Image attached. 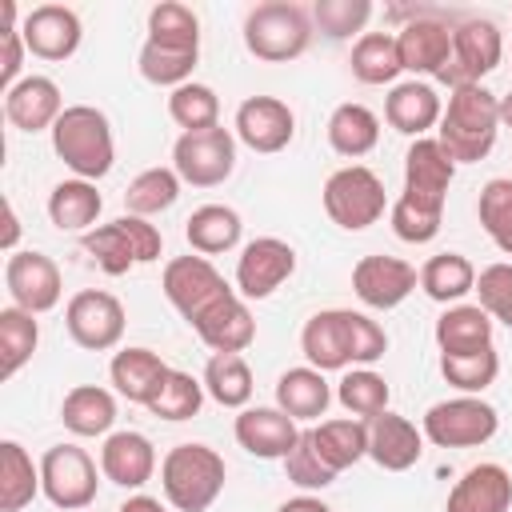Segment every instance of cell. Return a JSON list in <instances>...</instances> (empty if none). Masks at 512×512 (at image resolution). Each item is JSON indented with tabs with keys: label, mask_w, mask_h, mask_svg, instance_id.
Here are the masks:
<instances>
[{
	"label": "cell",
	"mask_w": 512,
	"mask_h": 512,
	"mask_svg": "<svg viewBox=\"0 0 512 512\" xmlns=\"http://www.w3.org/2000/svg\"><path fill=\"white\" fill-rule=\"evenodd\" d=\"M500 132V100L484 84L452 88L448 108L440 116V144L456 164H476L492 152Z\"/></svg>",
	"instance_id": "cell-1"
},
{
	"label": "cell",
	"mask_w": 512,
	"mask_h": 512,
	"mask_svg": "<svg viewBox=\"0 0 512 512\" xmlns=\"http://www.w3.org/2000/svg\"><path fill=\"white\" fill-rule=\"evenodd\" d=\"M52 148L76 172V180H92V184L100 176H108L112 160H116L112 124L92 104H68L60 112V120L52 124Z\"/></svg>",
	"instance_id": "cell-2"
},
{
	"label": "cell",
	"mask_w": 512,
	"mask_h": 512,
	"mask_svg": "<svg viewBox=\"0 0 512 512\" xmlns=\"http://www.w3.org/2000/svg\"><path fill=\"white\" fill-rule=\"evenodd\" d=\"M224 456L208 444H176L160 460V488L176 512H208L224 492Z\"/></svg>",
	"instance_id": "cell-3"
},
{
	"label": "cell",
	"mask_w": 512,
	"mask_h": 512,
	"mask_svg": "<svg viewBox=\"0 0 512 512\" xmlns=\"http://www.w3.org/2000/svg\"><path fill=\"white\" fill-rule=\"evenodd\" d=\"M312 44V16L292 0L256 4L244 16V48L264 64H288Z\"/></svg>",
	"instance_id": "cell-4"
},
{
	"label": "cell",
	"mask_w": 512,
	"mask_h": 512,
	"mask_svg": "<svg viewBox=\"0 0 512 512\" xmlns=\"http://www.w3.org/2000/svg\"><path fill=\"white\" fill-rule=\"evenodd\" d=\"M388 208L384 180L364 164H344L324 180V212L344 232H364Z\"/></svg>",
	"instance_id": "cell-5"
},
{
	"label": "cell",
	"mask_w": 512,
	"mask_h": 512,
	"mask_svg": "<svg viewBox=\"0 0 512 512\" xmlns=\"http://www.w3.org/2000/svg\"><path fill=\"white\" fill-rule=\"evenodd\" d=\"M164 248V236L156 224H148L144 216H120L112 224H100L92 232H84V252L108 272V276H124L132 264H148L156 260Z\"/></svg>",
	"instance_id": "cell-6"
},
{
	"label": "cell",
	"mask_w": 512,
	"mask_h": 512,
	"mask_svg": "<svg viewBox=\"0 0 512 512\" xmlns=\"http://www.w3.org/2000/svg\"><path fill=\"white\" fill-rule=\"evenodd\" d=\"M500 428V416L480 396H452L424 412V436L436 448H476L488 444Z\"/></svg>",
	"instance_id": "cell-7"
},
{
	"label": "cell",
	"mask_w": 512,
	"mask_h": 512,
	"mask_svg": "<svg viewBox=\"0 0 512 512\" xmlns=\"http://www.w3.org/2000/svg\"><path fill=\"white\" fill-rule=\"evenodd\" d=\"M500 56H504V36L492 20H484V16L460 20V24H452V56L436 80L448 88L480 84L500 64Z\"/></svg>",
	"instance_id": "cell-8"
},
{
	"label": "cell",
	"mask_w": 512,
	"mask_h": 512,
	"mask_svg": "<svg viewBox=\"0 0 512 512\" xmlns=\"http://www.w3.org/2000/svg\"><path fill=\"white\" fill-rule=\"evenodd\" d=\"M168 304L188 320L196 324L208 308H216L224 296H232L236 288L212 268L208 256H176L164 264V280H160Z\"/></svg>",
	"instance_id": "cell-9"
},
{
	"label": "cell",
	"mask_w": 512,
	"mask_h": 512,
	"mask_svg": "<svg viewBox=\"0 0 512 512\" xmlns=\"http://www.w3.org/2000/svg\"><path fill=\"white\" fill-rule=\"evenodd\" d=\"M172 168L192 188H216L236 168V136L220 124L208 132H184L172 144Z\"/></svg>",
	"instance_id": "cell-10"
},
{
	"label": "cell",
	"mask_w": 512,
	"mask_h": 512,
	"mask_svg": "<svg viewBox=\"0 0 512 512\" xmlns=\"http://www.w3.org/2000/svg\"><path fill=\"white\" fill-rule=\"evenodd\" d=\"M452 176H456V160L444 152V144L420 136V140H412V148L404 156V192H400V200L420 208V212L444 216Z\"/></svg>",
	"instance_id": "cell-11"
},
{
	"label": "cell",
	"mask_w": 512,
	"mask_h": 512,
	"mask_svg": "<svg viewBox=\"0 0 512 512\" xmlns=\"http://www.w3.org/2000/svg\"><path fill=\"white\" fill-rule=\"evenodd\" d=\"M40 484L56 508L80 512L96 500V460L76 444H52L40 456Z\"/></svg>",
	"instance_id": "cell-12"
},
{
	"label": "cell",
	"mask_w": 512,
	"mask_h": 512,
	"mask_svg": "<svg viewBox=\"0 0 512 512\" xmlns=\"http://www.w3.org/2000/svg\"><path fill=\"white\" fill-rule=\"evenodd\" d=\"M64 328L68 336L88 348V352H108L120 344L124 336V304L112 296V292H100V288H84L68 300L64 308Z\"/></svg>",
	"instance_id": "cell-13"
},
{
	"label": "cell",
	"mask_w": 512,
	"mask_h": 512,
	"mask_svg": "<svg viewBox=\"0 0 512 512\" xmlns=\"http://www.w3.org/2000/svg\"><path fill=\"white\" fill-rule=\"evenodd\" d=\"M296 272V248L280 236H256L240 248L236 260V292L244 300H264L272 296L288 276Z\"/></svg>",
	"instance_id": "cell-14"
},
{
	"label": "cell",
	"mask_w": 512,
	"mask_h": 512,
	"mask_svg": "<svg viewBox=\"0 0 512 512\" xmlns=\"http://www.w3.org/2000/svg\"><path fill=\"white\" fill-rule=\"evenodd\" d=\"M4 284H8V296L16 308L40 316V312H52L60 304V292H64V280H60V268L52 256L28 248V252H12L8 264H4Z\"/></svg>",
	"instance_id": "cell-15"
},
{
	"label": "cell",
	"mask_w": 512,
	"mask_h": 512,
	"mask_svg": "<svg viewBox=\"0 0 512 512\" xmlns=\"http://www.w3.org/2000/svg\"><path fill=\"white\" fill-rule=\"evenodd\" d=\"M296 136V116L284 100L276 96H248L240 108H236V140L248 144L252 152H280L288 148Z\"/></svg>",
	"instance_id": "cell-16"
},
{
	"label": "cell",
	"mask_w": 512,
	"mask_h": 512,
	"mask_svg": "<svg viewBox=\"0 0 512 512\" xmlns=\"http://www.w3.org/2000/svg\"><path fill=\"white\" fill-rule=\"evenodd\" d=\"M416 280H420L416 268L408 260H400V256H364L352 268V292L368 308H380V312L404 304L408 292L416 288Z\"/></svg>",
	"instance_id": "cell-17"
},
{
	"label": "cell",
	"mask_w": 512,
	"mask_h": 512,
	"mask_svg": "<svg viewBox=\"0 0 512 512\" xmlns=\"http://www.w3.org/2000/svg\"><path fill=\"white\" fill-rule=\"evenodd\" d=\"M20 36L28 44L32 56L40 60H68L80 48V16L64 4H36L24 20H20Z\"/></svg>",
	"instance_id": "cell-18"
},
{
	"label": "cell",
	"mask_w": 512,
	"mask_h": 512,
	"mask_svg": "<svg viewBox=\"0 0 512 512\" xmlns=\"http://www.w3.org/2000/svg\"><path fill=\"white\" fill-rule=\"evenodd\" d=\"M396 48H400L404 72L440 76L444 64H448V56H452V24L416 12V16L396 32Z\"/></svg>",
	"instance_id": "cell-19"
},
{
	"label": "cell",
	"mask_w": 512,
	"mask_h": 512,
	"mask_svg": "<svg viewBox=\"0 0 512 512\" xmlns=\"http://www.w3.org/2000/svg\"><path fill=\"white\" fill-rule=\"evenodd\" d=\"M300 440V428L280 408H240L236 444L256 460H284Z\"/></svg>",
	"instance_id": "cell-20"
},
{
	"label": "cell",
	"mask_w": 512,
	"mask_h": 512,
	"mask_svg": "<svg viewBox=\"0 0 512 512\" xmlns=\"http://www.w3.org/2000/svg\"><path fill=\"white\" fill-rule=\"evenodd\" d=\"M300 352L320 372H340L352 364V328L348 308H324L316 312L300 332Z\"/></svg>",
	"instance_id": "cell-21"
},
{
	"label": "cell",
	"mask_w": 512,
	"mask_h": 512,
	"mask_svg": "<svg viewBox=\"0 0 512 512\" xmlns=\"http://www.w3.org/2000/svg\"><path fill=\"white\" fill-rule=\"evenodd\" d=\"M100 472L104 480L120 484V488H144L156 472V448L144 432H108L104 448H100Z\"/></svg>",
	"instance_id": "cell-22"
},
{
	"label": "cell",
	"mask_w": 512,
	"mask_h": 512,
	"mask_svg": "<svg viewBox=\"0 0 512 512\" xmlns=\"http://www.w3.org/2000/svg\"><path fill=\"white\" fill-rule=\"evenodd\" d=\"M512 508V476L504 464H472L448 492L444 512H508Z\"/></svg>",
	"instance_id": "cell-23"
},
{
	"label": "cell",
	"mask_w": 512,
	"mask_h": 512,
	"mask_svg": "<svg viewBox=\"0 0 512 512\" xmlns=\"http://www.w3.org/2000/svg\"><path fill=\"white\" fill-rule=\"evenodd\" d=\"M60 112H64V96L48 76H24L16 88L4 92V116L20 132H44V128L52 132Z\"/></svg>",
	"instance_id": "cell-24"
},
{
	"label": "cell",
	"mask_w": 512,
	"mask_h": 512,
	"mask_svg": "<svg viewBox=\"0 0 512 512\" xmlns=\"http://www.w3.org/2000/svg\"><path fill=\"white\" fill-rule=\"evenodd\" d=\"M368 456L384 472H404L424 456V432L408 416L380 412L376 420H368Z\"/></svg>",
	"instance_id": "cell-25"
},
{
	"label": "cell",
	"mask_w": 512,
	"mask_h": 512,
	"mask_svg": "<svg viewBox=\"0 0 512 512\" xmlns=\"http://www.w3.org/2000/svg\"><path fill=\"white\" fill-rule=\"evenodd\" d=\"M192 332H196L212 352H244V348L256 340V320H252L244 296L232 292V296H224L216 308H208V312L192 324Z\"/></svg>",
	"instance_id": "cell-26"
},
{
	"label": "cell",
	"mask_w": 512,
	"mask_h": 512,
	"mask_svg": "<svg viewBox=\"0 0 512 512\" xmlns=\"http://www.w3.org/2000/svg\"><path fill=\"white\" fill-rule=\"evenodd\" d=\"M168 364L152 352V348H120L116 356H112V364H108V376H112V384H116V392L128 400V404H152L156 400V392H160V384L168 380Z\"/></svg>",
	"instance_id": "cell-27"
},
{
	"label": "cell",
	"mask_w": 512,
	"mask_h": 512,
	"mask_svg": "<svg viewBox=\"0 0 512 512\" xmlns=\"http://www.w3.org/2000/svg\"><path fill=\"white\" fill-rule=\"evenodd\" d=\"M440 116H444L440 96H436V88L424 84V80H404V84H396V88L388 92V100H384V120H388L396 132L416 136V140H420Z\"/></svg>",
	"instance_id": "cell-28"
},
{
	"label": "cell",
	"mask_w": 512,
	"mask_h": 512,
	"mask_svg": "<svg viewBox=\"0 0 512 512\" xmlns=\"http://www.w3.org/2000/svg\"><path fill=\"white\" fill-rule=\"evenodd\" d=\"M436 348L440 356H464L492 348V316L480 304H452L436 320Z\"/></svg>",
	"instance_id": "cell-29"
},
{
	"label": "cell",
	"mask_w": 512,
	"mask_h": 512,
	"mask_svg": "<svg viewBox=\"0 0 512 512\" xmlns=\"http://www.w3.org/2000/svg\"><path fill=\"white\" fill-rule=\"evenodd\" d=\"M332 404V388L320 368H288L276 380V408L292 420H320Z\"/></svg>",
	"instance_id": "cell-30"
},
{
	"label": "cell",
	"mask_w": 512,
	"mask_h": 512,
	"mask_svg": "<svg viewBox=\"0 0 512 512\" xmlns=\"http://www.w3.org/2000/svg\"><path fill=\"white\" fill-rule=\"evenodd\" d=\"M240 212L228 208V204H200L188 220H184V236L192 244L196 256H220V252H232L240 244Z\"/></svg>",
	"instance_id": "cell-31"
},
{
	"label": "cell",
	"mask_w": 512,
	"mask_h": 512,
	"mask_svg": "<svg viewBox=\"0 0 512 512\" xmlns=\"http://www.w3.org/2000/svg\"><path fill=\"white\" fill-rule=\"evenodd\" d=\"M60 420L72 436H104L116 424V396L100 384H76L60 404Z\"/></svg>",
	"instance_id": "cell-32"
},
{
	"label": "cell",
	"mask_w": 512,
	"mask_h": 512,
	"mask_svg": "<svg viewBox=\"0 0 512 512\" xmlns=\"http://www.w3.org/2000/svg\"><path fill=\"white\" fill-rule=\"evenodd\" d=\"M100 208H104V196L96 192L92 180H60L48 192V220L60 232H92Z\"/></svg>",
	"instance_id": "cell-33"
},
{
	"label": "cell",
	"mask_w": 512,
	"mask_h": 512,
	"mask_svg": "<svg viewBox=\"0 0 512 512\" xmlns=\"http://www.w3.org/2000/svg\"><path fill=\"white\" fill-rule=\"evenodd\" d=\"M328 144L332 152L348 156V160H360L368 156L376 144H380V120L372 108L364 104H340L332 116H328Z\"/></svg>",
	"instance_id": "cell-34"
},
{
	"label": "cell",
	"mask_w": 512,
	"mask_h": 512,
	"mask_svg": "<svg viewBox=\"0 0 512 512\" xmlns=\"http://www.w3.org/2000/svg\"><path fill=\"white\" fill-rule=\"evenodd\" d=\"M36 492H44L40 464H32V456L16 440H4L0 444V508L20 512L36 500Z\"/></svg>",
	"instance_id": "cell-35"
},
{
	"label": "cell",
	"mask_w": 512,
	"mask_h": 512,
	"mask_svg": "<svg viewBox=\"0 0 512 512\" xmlns=\"http://www.w3.org/2000/svg\"><path fill=\"white\" fill-rule=\"evenodd\" d=\"M204 392L220 408H248L252 400V368L240 352H212L204 364Z\"/></svg>",
	"instance_id": "cell-36"
},
{
	"label": "cell",
	"mask_w": 512,
	"mask_h": 512,
	"mask_svg": "<svg viewBox=\"0 0 512 512\" xmlns=\"http://www.w3.org/2000/svg\"><path fill=\"white\" fill-rule=\"evenodd\" d=\"M420 288L436 300V304H452L468 292H476V268L468 256L460 252H440L420 268Z\"/></svg>",
	"instance_id": "cell-37"
},
{
	"label": "cell",
	"mask_w": 512,
	"mask_h": 512,
	"mask_svg": "<svg viewBox=\"0 0 512 512\" xmlns=\"http://www.w3.org/2000/svg\"><path fill=\"white\" fill-rule=\"evenodd\" d=\"M312 440L320 448V456L328 460V468L344 472L352 468L360 456H368V420H324L320 428H312Z\"/></svg>",
	"instance_id": "cell-38"
},
{
	"label": "cell",
	"mask_w": 512,
	"mask_h": 512,
	"mask_svg": "<svg viewBox=\"0 0 512 512\" xmlns=\"http://www.w3.org/2000/svg\"><path fill=\"white\" fill-rule=\"evenodd\" d=\"M148 44L172 48V52H200V20L188 4L164 0L148 12Z\"/></svg>",
	"instance_id": "cell-39"
},
{
	"label": "cell",
	"mask_w": 512,
	"mask_h": 512,
	"mask_svg": "<svg viewBox=\"0 0 512 512\" xmlns=\"http://www.w3.org/2000/svg\"><path fill=\"white\" fill-rule=\"evenodd\" d=\"M404 72L396 36L388 32H364L352 48V76L360 84H392Z\"/></svg>",
	"instance_id": "cell-40"
},
{
	"label": "cell",
	"mask_w": 512,
	"mask_h": 512,
	"mask_svg": "<svg viewBox=\"0 0 512 512\" xmlns=\"http://www.w3.org/2000/svg\"><path fill=\"white\" fill-rule=\"evenodd\" d=\"M36 344H40V324H36V316L24 312V308H16V304L0 308V356H4L0 372H4V380H12V376L32 360Z\"/></svg>",
	"instance_id": "cell-41"
},
{
	"label": "cell",
	"mask_w": 512,
	"mask_h": 512,
	"mask_svg": "<svg viewBox=\"0 0 512 512\" xmlns=\"http://www.w3.org/2000/svg\"><path fill=\"white\" fill-rule=\"evenodd\" d=\"M180 176L176 168H144L128 188H124V208L128 216H156V212H168L180 196Z\"/></svg>",
	"instance_id": "cell-42"
},
{
	"label": "cell",
	"mask_w": 512,
	"mask_h": 512,
	"mask_svg": "<svg viewBox=\"0 0 512 512\" xmlns=\"http://www.w3.org/2000/svg\"><path fill=\"white\" fill-rule=\"evenodd\" d=\"M336 400L356 416V420H376L388 412V380L372 368H352L336 384Z\"/></svg>",
	"instance_id": "cell-43"
},
{
	"label": "cell",
	"mask_w": 512,
	"mask_h": 512,
	"mask_svg": "<svg viewBox=\"0 0 512 512\" xmlns=\"http://www.w3.org/2000/svg\"><path fill=\"white\" fill-rule=\"evenodd\" d=\"M168 116H172L184 132H208V128L220 124V100H216V92H212L208 84L188 80V84L172 88V96H168Z\"/></svg>",
	"instance_id": "cell-44"
},
{
	"label": "cell",
	"mask_w": 512,
	"mask_h": 512,
	"mask_svg": "<svg viewBox=\"0 0 512 512\" xmlns=\"http://www.w3.org/2000/svg\"><path fill=\"white\" fill-rule=\"evenodd\" d=\"M440 376L452 388H460L464 396H476L488 384H496L500 356H496V348H480V352H464V356H440Z\"/></svg>",
	"instance_id": "cell-45"
},
{
	"label": "cell",
	"mask_w": 512,
	"mask_h": 512,
	"mask_svg": "<svg viewBox=\"0 0 512 512\" xmlns=\"http://www.w3.org/2000/svg\"><path fill=\"white\" fill-rule=\"evenodd\" d=\"M200 404H204V380H196L192 372L172 368L168 380L160 384L156 400L148 404V412L160 416V420H192L200 412Z\"/></svg>",
	"instance_id": "cell-46"
},
{
	"label": "cell",
	"mask_w": 512,
	"mask_h": 512,
	"mask_svg": "<svg viewBox=\"0 0 512 512\" xmlns=\"http://www.w3.org/2000/svg\"><path fill=\"white\" fill-rule=\"evenodd\" d=\"M476 212H480L484 232L496 240V248L512 256V180H504V176L488 180V184L480 188Z\"/></svg>",
	"instance_id": "cell-47"
},
{
	"label": "cell",
	"mask_w": 512,
	"mask_h": 512,
	"mask_svg": "<svg viewBox=\"0 0 512 512\" xmlns=\"http://www.w3.org/2000/svg\"><path fill=\"white\" fill-rule=\"evenodd\" d=\"M200 52H172V48H160V44H148L140 48V76L156 88H180L188 84L192 68H196Z\"/></svg>",
	"instance_id": "cell-48"
},
{
	"label": "cell",
	"mask_w": 512,
	"mask_h": 512,
	"mask_svg": "<svg viewBox=\"0 0 512 512\" xmlns=\"http://www.w3.org/2000/svg\"><path fill=\"white\" fill-rule=\"evenodd\" d=\"M284 476L296 484V488H328L340 472L336 468H328V460L320 456V448H316V440H312V428L308 432H300V440H296V448L284 456Z\"/></svg>",
	"instance_id": "cell-49"
},
{
	"label": "cell",
	"mask_w": 512,
	"mask_h": 512,
	"mask_svg": "<svg viewBox=\"0 0 512 512\" xmlns=\"http://www.w3.org/2000/svg\"><path fill=\"white\" fill-rule=\"evenodd\" d=\"M372 16V4L368 0H316L312 4V24L332 36V40H344L352 32H360Z\"/></svg>",
	"instance_id": "cell-50"
},
{
	"label": "cell",
	"mask_w": 512,
	"mask_h": 512,
	"mask_svg": "<svg viewBox=\"0 0 512 512\" xmlns=\"http://www.w3.org/2000/svg\"><path fill=\"white\" fill-rule=\"evenodd\" d=\"M388 220H392V232H396L404 244H428V240H436V232H440V224H444V216L420 212V208H412V204H404V200H396V204L388 208Z\"/></svg>",
	"instance_id": "cell-51"
},
{
	"label": "cell",
	"mask_w": 512,
	"mask_h": 512,
	"mask_svg": "<svg viewBox=\"0 0 512 512\" xmlns=\"http://www.w3.org/2000/svg\"><path fill=\"white\" fill-rule=\"evenodd\" d=\"M348 328H352V364H372L388 352V336L372 316L348 308Z\"/></svg>",
	"instance_id": "cell-52"
},
{
	"label": "cell",
	"mask_w": 512,
	"mask_h": 512,
	"mask_svg": "<svg viewBox=\"0 0 512 512\" xmlns=\"http://www.w3.org/2000/svg\"><path fill=\"white\" fill-rule=\"evenodd\" d=\"M0 88L8 92V88H16L20 84V68H24V52H28V44H24V36L20 32H0Z\"/></svg>",
	"instance_id": "cell-53"
},
{
	"label": "cell",
	"mask_w": 512,
	"mask_h": 512,
	"mask_svg": "<svg viewBox=\"0 0 512 512\" xmlns=\"http://www.w3.org/2000/svg\"><path fill=\"white\" fill-rule=\"evenodd\" d=\"M16 240H20V220H16L12 200H4V236H0V244H4L8 252H16Z\"/></svg>",
	"instance_id": "cell-54"
},
{
	"label": "cell",
	"mask_w": 512,
	"mask_h": 512,
	"mask_svg": "<svg viewBox=\"0 0 512 512\" xmlns=\"http://www.w3.org/2000/svg\"><path fill=\"white\" fill-rule=\"evenodd\" d=\"M276 512H332L320 496H292V500H284Z\"/></svg>",
	"instance_id": "cell-55"
},
{
	"label": "cell",
	"mask_w": 512,
	"mask_h": 512,
	"mask_svg": "<svg viewBox=\"0 0 512 512\" xmlns=\"http://www.w3.org/2000/svg\"><path fill=\"white\" fill-rule=\"evenodd\" d=\"M116 512H168V508H164L156 496H144V492H140V496H128Z\"/></svg>",
	"instance_id": "cell-56"
},
{
	"label": "cell",
	"mask_w": 512,
	"mask_h": 512,
	"mask_svg": "<svg viewBox=\"0 0 512 512\" xmlns=\"http://www.w3.org/2000/svg\"><path fill=\"white\" fill-rule=\"evenodd\" d=\"M500 124H508V128H512V92H508V96H500Z\"/></svg>",
	"instance_id": "cell-57"
},
{
	"label": "cell",
	"mask_w": 512,
	"mask_h": 512,
	"mask_svg": "<svg viewBox=\"0 0 512 512\" xmlns=\"http://www.w3.org/2000/svg\"><path fill=\"white\" fill-rule=\"evenodd\" d=\"M500 324H508V328H512V304H508V312L500 316Z\"/></svg>",
	"instance_id": "cell-58"
}]
</instances>
